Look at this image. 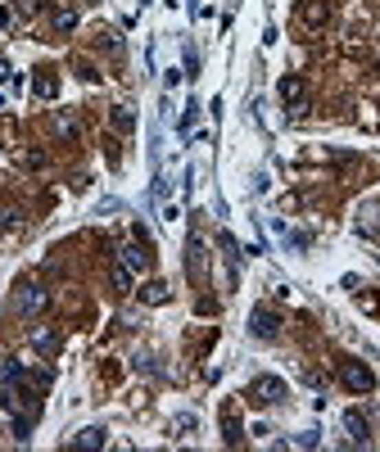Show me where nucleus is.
I'll return each mask as SVG.
<instances>
[{
	"label": "nucleus",
	"mask_w": 380,
	"mask_h": 452,
	"mask_svg": "<svg viewBox=\"0 0 380 452\" xmlns=\"http://www.w3.org/2000/svg\"><path fill=\"white\" fill-rule=\"evenodd\" d=\"M245 398L254 403V407H281L285 403V380H276V376H258L249 385V394Z\"/></svg>",
	"instance_id": "obj_1"
},
{
	"label": "nucleus",
	"mask_w": 380,
	"mask_h": 452,
	"mask_svg": "<svg viewBox=\"0 0 380 452\" xmlns=\"http://www.w3.org/2000/svg\"><path fill=\"white\" fill-rule=\"evenodd\" d=\"M339 385H344L348 394H371V389H376V376H371L362 362H344L339 366Z\"/></svg>",
	"instance_id": "obj_2"
},
{
	"label": "nucleus",
	"mask_w": 380,
	"mask_h": 452,
	"mask_svg": "<svg viewBox=\"0 0 380 452\" xmlns=\"http://www.w3.org/2000/svg\"><path fill=\"white\" fill-rule=\"evenodd\" d=\"M14 303H19V313L36 317V313H45V303H50V294H45L41 285H19V294H14Z\"/></svg>",
	"instance_id": "obj_3"
},
{
	"label": "nucleus",
	"mask_w": 380,
	"mask_h": 452,
	"mask_svg": "<svg viewBox=\"0 0 380 452\" xmlns=\"http://www.w3.org/2000/svg\"><path fill=\"white\" fill-rule=\"evenodd\" d=\"M326 19H331V5H326V0H304V5H299V23H304L308 32H322Z\"/></svg>",
	"instance_id": "obj_4"
},
{
	"label": "nucleus",
	"mask_w": 380,
	"mask_h": 452,
	"mask_svg": "<svg viewBox=\"0 0 380 452\" xmlns=\"http://www.w3.org/2000/svg\"><path fill=\"white\" fill-rule=\"evenodd\" d=\"M249 330L258 335V339H276V335H281V317L271 313V308H254V317H249Z\"/></svg>",
	"instance_id": "obj_5"
},
{
	"label": "nucleus",
	"mask_w": 380,
	"mask_h": 452,
	"mask_svg": "<svg viewBox=\"0 0 380 452\" xmlns=\"http://www.w3.org/2000/svg\"><path fill=\"white\" fill-rule=\"evenodd\" d=\"M281 104H290V109H304V95H308V87H304V77L299 73H290V77H281Z\"/></svg>",
	"instance_id": "obj_6"
},
{
	"label": "nucleus",
	"mask_w": 380,
	"mask_h": 452,
	"mask_svg": "<svg viewBox=\"0 0 380 452\" xmlns=\"http://www.w3.org/2000/svg\"><path fill=\"white\" fill-rule=\"evenodd\" d=\"M118 253H122L118 262H127L131 271H145V267H150V253H145V245H122Z\"/></svg>",
	"instance_id": "obj_7"
},
{
	"label": "nucleus",
	"mask_w": 380,
	"mask_h": 452,
	"mask_svg": "<svg viewBox=\"0 0 380 452\" xmlns=\"http://www.w3.org/2000/svg\"><path fill=\"white\" fill-rule=\"evenodd\" d=\"M344 430H348V439L353 443H367L371 434H367V416L362 411H344Z\"/></svg>",
	"instance_id": "obj_8"
},
{
	"label": "nucleus",
	"mask_w": 380,
	"mask_h": 452,
	"mask_svg": "<svg viewBox=\"0 0 380 452\" xmlns=\"http://www.w3.org/2000/svg\"><path fill=\"white\" fill-rule=\"evenodd\" d=\"M109 122H113V131H122V136L136 131V113H131L127 104H113V109H109Z\"/></svg>",
	"instance_id": "obj_9"
},
{
	"label": "nucleus",
	"mask_w": 380,
	"mask_h": 452,
	"mask_svg": "<svg viewBox=\"0 0 380 452\" xmlns=\"http://www.w3.org/2000/svg\"><path fill=\"white\" fill-rule=\"evenodd\" d=\"M32 91H36L41 100H54V95H59V77H54L50 68H41V73H36V82H32Z\"/></svg>",
	"instance_id": "obj_10"
},
{
	"label": "nucleus",
	"mask_w": 380,
	"mask_h": 452,
	"mask_svg": "<svg viewBox=\"0 0 380 452\" xmlns=\"http://www.w3.org/2000/svg\"><path fill=\"white\" fill-rule=\"evenodd\" d=\"M168 299H172V290H168L163 280H150L141 290V303H150V308H159V303H168Z\"/></svg>",
	"instance_id": "obj_11"
},
{
	"label": "nucleus",
	"mask_w": 380,
	"mask_h": 452,
	"mask_svg": "<svg viewBox=\"0 0 380 452\" xmlns=\"http://www.w3.org/2000/svg\"><path fill=\"white\" fill-rule=\"evenodd\" d=\"M50 23H54V32H73V27H77V10H68V5H59V10L50 14Z\"/></svg>",
	"instance_id": "obj_12"
},
{
	"label": "nucleus",
	"mask_w": 380,
	"mask_h": 452,
	"mask_svg": "<svg viewBox=\"0 0 380 452\" xmlns=\"http://www.w3.org/2000/svg\"><path fill=\"white\" fill-rule=\"evenodd\" d=\"M32 344L41 348V353H59V335L54 330H32Z\"/></svg>",
	"instance_id": "obj_13"
},
{
	"label": "nucleus",
	"mask_w": 380,
	"mask_h": 452,
	"mask_svg": "<svg viewBox=\"0 0 380 452\" xmlns=\"http://www.w3.org/2000/svg\"><path fill=\"white\" fill-rule=\"evenodd\" d=\"M100 443H104V430H100V425H91V430H82L73 439V448H100Z\"/></svg>",
	"instance_id": "obj_14"
},
{
	"label": "nucleus",
	"mask_w": 380,
	"mask_h": 452,
	"mask_svg": "<svg viewBox=\"0 0 380 452\" xmlns=\"http://www.w3.org/2000/svg\"><path fill=\"white\" fill-rule=\"evenodd\" d=\"M131 276H136V271H131L127 262H118V267H113V290H118V294H131Z\"/></svg>",
	"instance_id": "obj_15"
},
{
	"label": "nucleus",
	"mask_w": 380,
	"mask_h": 452,
	"mask_svg": "<svg viewBox=\"0 0 380 452\" xmlns=\"http://www.w3.org/2000/svg\"><path fill=\"white\" fill-rule=\"evenodd\" d=\"M96 45H100V50H109V54H118V50H122V36H118V32H100Z\"/></svg>",
	"instance_id": "obj_16"
},
{
	"label": "nucleus",
	"mask_w": 380,
	"mask_h": 452,
	"mask_svg": "<svg viewBox=\"0 0 380 452\" xmlns=\"http://www.w3.org/2000/svg\"><path fill=\"white\" fill-rule=\"evenodd\" d=\"M54 131H59V136H64V140H73V136H77V122L59 113V118H54Z\"/></svg>",
	"instance_id": "obj_17"
},
{
	"label": "nucleus",
	"mask_w": 380,
	"mask_h": 452,
	"mask_svg": "<svg viewBox=\"0 0 380 452\" xmlns=\"http://www.w3.org/2000/svg\"><path fill=\"white\" fill-rule=\"evenodd\" d=\"M380 226V208H367V213H362V231H376Z\"/></svg>",
	"instance_id": "obj_18"
},
{
	"label": "nucleus",
	"mask_w": 380,
	"mask_h": 452,
	"mask_svg": "<svg viewBox=\"0 0 380 452\" xmlns=\"http://www.w3.org/2000/svg\"><path fill=\"white\" fill-rule=\"evenodd\" d=\"M222 425H227V443H240V425H236V416H231V411H227V420H222Z\"/></svg>",
	"instance_id": "obj_19"
},
{
	"label": "nucleus",
	"mask_w": 380,
	"mask_h": 452,
	"mask_svg": "<svg viewBox=\"0 0 380 452\" xmlns=\"http://www.w3.org/2000/svg\"><path fill=\"white\" fill-rule=\"evenodd\" d=\"M19 222H23V217L14 213V208H0V231H5V226H19Z\"/></svg>",
	"instance_id": "obj_20"
},
{
	"label": "nucleus",
	"mask_w": 380,
	"mask_h": 452,
	"mask_svg": "<svg viewBox=\"0 0 380 452\" xmlns=\"http://www.w3.org/2000/svg\"><path fill=\"white\" fill-rule=\"evenodd\" d=\"M5 77H10V64H5V59H0V82H5Z\"/></svg>",
	"instance_id": "obj_21"
}]
</instances>
